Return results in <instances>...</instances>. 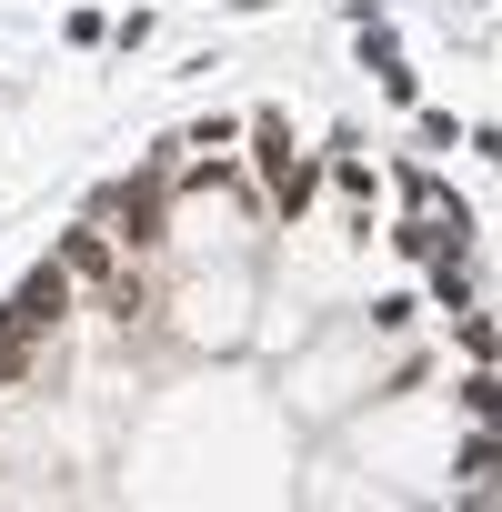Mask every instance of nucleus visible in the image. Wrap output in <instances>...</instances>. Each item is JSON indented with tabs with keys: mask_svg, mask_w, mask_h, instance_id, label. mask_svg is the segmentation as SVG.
<instances>
[{
	"mask_svg": "<svg viewBox=\"0 0 502 512\" xmlns=\"http://www.w3.org/2000/svg\"><path fill=\"white\" fill-rule=\"evenodd\" d=\"M452 332H462L472 362H502V322H492V312H452Z\"/></svg>",
	"mask_w": 502,
	"mask_h": 512,
	"instance_id": "nucleus-10",
	"label": "nucleus"
},
{
	"mask_svg": "<svg viewBox=\"0 0 502 512\" xmlns=\"http://www.w3.org/2000/svg\"><path fill=\"white\" fill-rule=\"evenodd\" d=\"M231 141H241V121H231V111H201V121L181 131V151H201V161H221Z\"/></svg>",
	"mask_w": 502,
	"mask_h": 512,
	"instance_id": "nucleus-9",
	"label": "nucleus"
},
{
	"mask_svg": "<svg viewBox=\"0 0 502 512\" xmlns=\"http://www.w3.org/2000/svg\"><path fill=\"white\" fill-rule=\"evenodd\" d=\"M372 81H382V101H392V111H412V101H422V71H412V61H402V51H392V61H382V71H372Z\"/></svg>",
	"mask_w": 502,
	"mask_h": 512,
	"instance_id": "nucleus-11",
	"label": "nucleus"
},
{
	"mask_svg": "<svg viewBox=\"0 0 502 512\" xmlns=\"http://www.w3.org/2000/svg\"><path fill=\"white\" fill-rule=\"evenodd\" d=\"M31 372H41V362H31V352H0V392H21V382H31Z\"/></svg>",
	"mask_w": 502,
	"mask_h": 512,
	"instance_id": "nucleus-17",
	"label": "nucleus"
},
{
	"mask_svg": "<svg viewBox=\"0 0 502 512\" xmlns=\"http://www.w3.org/2000/svg\"><path fill=\"white\" fill-rule=\"evenodd\" d=\"M462 151H472V161H492V171H502V121H472V131H462Z\"/></svg>",
	"mask_w": 502,
	"mask_h": 512,
	"instance_id": "nucleus-16",
	"label": "nucleus"
},
{
	"mask_svg": "<svg viewBox=\"0 0 502 512\" xmlns=\"http://www.w3.org/2000/svg\"><path fill=\"white\" fill-rule=\"evenodd\" d=\"M452 482H462V502H482V492L502 482V432H492V422H472V442L452 452Z\"/></svg>",
	"mask_w": 502,
	"mask_h": 512,
	"instance_id": "nucleus-4",
	"label": "nucleus"
},
{
	"mask_svg": "<svg viewBox=\"0 0 502 512\" xmlns=\"http://www.w3.org/2000/svg\"><path fill=\"white\" fill-rule=\"evenodd\" d=\"M392 191H402V211H452V221H472V211L442 191V171H432V161H402V171H392Z\"/></svg>",
	"mask_w": 502,
	"mask_h": 512,
	"instance_id": "nucleus-6",
	"label": "nucleus"
},
{
	"mask_svg": "<svg viewBox=\"0 0 502 512\" xmlns=\"http://www.w3.org/2000/svg\"><path fill=\"white\" fill-rule=\"evenodd\" d=\"M61 41H71V51H101L111 21H101V11H61Z\"/></svg>",
	"mask_w": 502,
	"mask_h": 512,
	"instance_id": "nucleus-13",
	"label": "nucleus"
},
{
	"mask_svg": "<svg viewBox=\"0 0 502 512\" xmlns=\"http://www.w3.org/2000/svg\"><path fill=\"white\" fill-rule=\"evenodd\" d=\"M161 181H171V161H141L131 181H101V191H91V221L131 251V262H151V251L171 241V191H161Z\"/></svg>",
	"mask_w": 502,
	"mask_h": 512,
	"instance_id": "nucleus-1",
	"label": "nucleus"
},
{
	"mask_svg": "<svg viewBox=\"0 0 502 512\" xmlns=\"http://www.w3.org/2000/svg\"><path fill=\"white\" fill-rule=\"evenodd\" d=\"M432 312H472V262H462V251H432Z\"/></svg>",
	"mask_w": 502,
	"mask_h": 512,
	"instance_id": "nucleus-7",
	"label": "nucleus"
},
{
	"mask_svg": "<svg viewBox=\"0 0 502 512\" xmlns=\"http://www.w3.org/2000/svg\"><path fill=\"white\" fill-rule=\"evenodd\" d=\"M241 141H251V181H262V201H272L282 221H302V211H312V191H322V161H312V151H292V121H282V111H251V121H241Z\"/></svg>",
	"mask_w": 502,
	"mask_h": 512,
	"instance_id": "nucleus-3",
	"label": "nucleus"
},
{
	"mask_svg": "<svg viewBox=\"0 0 502 512\" xmlns=\"http://www.w3.org/2000/svg\"><path fill=\"white\" fill-rule=\"evenodd\" d=\"M111 262H131V251H121V241H111L101 221H81V231H61V272H71V282H101Z\"/></svg>",
	"mask_w": 502,
	"mask_h": 512,
	"instance_id": "nucleus-5",
	"label": "nucleus"
},
{
	"mask_svg": "<svg viewBox=\"0 0 502 512\" xmlns=\"http://www.w3.org/2000/svg\"><path fill=\"white\" fill-rule=\"evenodd\" d=\"M462 422H492V432H502V372H492V362L462 372Z\"/></svg>",
	"mask_w": 502,
	"mask_h": 512,
	"instance_id": "nucleus-8",
	"label": "nucleus"
},
{
	"mask_svg": "<svg viewBox=\"0 0 502 512\" xmlns=\"http://www.w3.org/2000/svg\"><path fill=\"white\" fill-rule=\"evenodd\" d=\"M71 312H81V282L61 272V262H41V272H21L11 282V302H0V352H51L61 332H71Z\"/></svg>",
	"mask_w": 502,
	"mask_h": 512,
	"instance_id": "nucleus-2",
	"label": "nucleus"
},
{
	"mask_svg": "<svg viewBox=\"0 0 502 512\" xmlns=\"http://www.w3.org/2000/svg\"><path fill=\"white\" fill-rule=\"evenodd\" d=\"M111 51H121V61L151 51V11H121V21H111Z\"/></svg>",
	"mask_w": 502,
	"mask_h": 512,
	"instance_id": "nucleus-15",
	"label": "nucleus"
},
{
	"mask_svg": "<svg viewBox=\"0 0 502 512\" xmlns=\"http://www.w3.org/2000/svg\"><path fill=\"white\" fill-rule=\"evenodd\" d=\"M412 322H422L412 292H382V302H372V332H412Z\"/></svg>",
	"mask_w": 502,
	"mask_h": 512,
	"instance_id": "nucleus-14",
	"label": "nucleus"
},
{
	"mask_svg": "<svg viewBox=\"0 0 502 512\" xmlns=\"http://www.w3.org/2000/svg\"><path fill=\"white\" fill-rule=\"evenodd\" d=\"M412 131H422V151H462V121H452V111H422V101H412Z\"/></svg>",
	"mask_w": 502,
	"mask_h": 512,
	"instance_id": "nucleus-12",
	"label": "nucleus"
}]
</instances>
